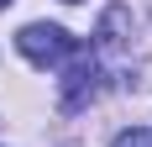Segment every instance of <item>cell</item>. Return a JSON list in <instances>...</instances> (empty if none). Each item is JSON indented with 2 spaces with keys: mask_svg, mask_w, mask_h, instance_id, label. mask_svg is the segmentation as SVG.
<instances>
[{
  "mask_svg": "<svg viewBox=\"0 0 152 147\" xmlns=\"http://www.w3.org/2000/svg\"><path fill=\"white\" fill-rule=\"evenodd\" d=\"M16 47H21V58H31L37 68H47V63H63V58H74L79 42L68 37L63 26H47V21H31V26L16 32Z\"/></svg>",
  "mask_w": 152,
  "mask_h": 147,
  "instance_id": "6da1fadb",
  "label": "cell"
},
{
  "mask_svg": "<svg viewBox=\"0 0 152 147\" xmlns=\"http://www.w3.org/2000/svg\"><path fill=\"white\" fill-rule=\"evenodd\" d=\"M110 147H152V132H147V126H131V132H121Z\"/></svg>",
  "mask_w": 152,
  "mask_h": 147,
  "instance_id": "7a4b0ae2",
  "label": "cell"
},
{
  "mask_svg": "<svg viewBox=\"0 0 152 147\" xmlns=\"http://www.w3.org/2000/svg\"><path fill=\"white\" fill-rule=\"evenodd\" d=\"M5 5H11V0H0V11H5Z\"/></svg>",
  "mask_w": 152,
  "mask_h": 147,
  "instance_id": "3957f363",
  "label": "cell"
},
{
  "mask_svg": "<svg viewBox=\"0 0 152 147\" xmlns=\"http://www.w3.org/2000/svg\"><path fill=\"white\" fill-rule=\"evenodd\" d=\"M68 5H74V0H68Z\"/></svg>",
  "mask_w": 152,
  "mask_h": 147,
  "instance_id": "277c9868",
  "label": "cell"
}]
</instances>
